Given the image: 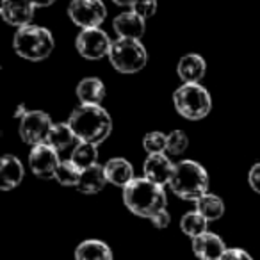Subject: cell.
<instances>
[{"instance_id":"484cf974","label":"cell","mask_w":260,"mask_h":260,"mask_svg":"<svg viewBox=\"0 0 260 260\" xmlns=\"http://www.w3.org/2000/svg\"><path fill=\"white\" fill-rule=\"evenodd\" d=\"M143 148L146 150L148 155H153V153H166L168 134H162V132H148V134L143 138Z\"/></svg>"},{"instance_id":"3957f363","label":"cell","mask_w":260,"mask_h":260,"mask_svg":"<svg viewBox=\"0 0 260 260\" xmlns=\"http://www.w3.org/2000/svg\"><path fill=\"white\" fill-rule=\"evenodd\" d=\"M170 187L178 198L196 202L209 192V173L194 160H180L175 164Z\"/></svg>"},{"instance_id":"d4e9b609","label":"cell","mask_w":260,"mask_h":260,"mask_svg":"<svg viewBox=\"0 0 260 260\" xmlns=\"http://www.w3.org/2000/svg\"><path fill=\"white\" fill-rule=\"evenodd\" d=\"M80 173L82 171L72 160H61L57 171H55V180L61 185H66V187H77L80 180Z\"/></svg>"},{"instance_id":"d6986e66","label":"cell","mask_w":260,"mask_h":260,"mask_svg":"<svg viewBox=\"0 0 260 260\" xmlns=\"http://www.w3.org/2000/svg\"><path fill=\"white\" fill-rule=\"evenodd\" d=\"M105 184H107V177H105L104 166L94 164L87 170H82L77 189L84 194H96L105 187Z\"/></svg>"},{"instance_id":"cb8c5ba5","label":"cell","mask_w":260,"mask_h":260,"mask_svg":"<svg viewBox=\"0 0 260 260\" xmlns=\"http://www.w3.org/2000/svg\"><path fill=\"white\" fill-rule=\"evenodd\" d=\"M207 224L209 221L205 219V216L198 212V210H191V212H185L180 219V230L185 235H189L191 239L198 237V235L205 234L207 232Z\"/></svg>"},{"instance_id":"7402d4cb","label":"cell","mask_w":260,"mask_h":260,"mask_svg":"<svg viewBox=\"0 0 260 260\" xmlns=\"http://www.w3.org/2000/svg\"><path fill=\"white\" fill-rule=\"evenodd\" d=\"M75 132L72 130L70 123H55L52 125L50 134L47 138V145H50L52 148H55L57 152L66 150L73 141H75Z\"/></svg>"},{"instance_id":"9a60e30c","label":"cell","mask_w":260,"mask_h":260,"mask_svg":"<svg viewBox=\"0 0 260 260\" xmlns=\"http://www.w3.org/2000/svg\"><path fill=\"white\" fill-rule=\"evenodd\" d=\"M112 29L118 32L119 38H130V40H139L145 34L146 23L145 18L136 15L134 11L121 13L114 18L112 22Z\"/></svg>"},{"instance_id":"5b68a950","label":"cell","mask_w":260,"mask_h":260,"mask_svg":"<svg viewBox=\"0 0 260 260\" xmlns=\"http://www.w3.org/2000/svg\"><path fill=\"white\" fill-rule=\"evenodd\" d=\"M173 102L178 114L189 121L203 119L212 109V98L200 82L182 84L173 93Z\"/></svg>"},{"instance_id":"9c48e42d","label":"cell","mask_w":260,"mask_h":260,"mask_svg":"<svg viewBox=\"0 0 260 260\" xmlns=\"http://www.w3.org/2000/svg\"><path fill=\"white\" fill-rule=\"evenodd\" d=\"M75 47L79 50V54L87 61H98V59L109 57L111 52L112 41L109 40V36L100 29H82V32L77 36Z\"/></svg>"},{"instance_id":"836d02e7","label":"cell","mask_w":260,"mask_h":260,"mask_svg":"<svg viewBox=\"0 0 260 260\" xmlns=\"http://www.w3.org/2000/svg\"><path fill=\"white\" fill-rule=\"evenodd\" d=\"M112 2L118 6H130V8H132V4H134L136 0H112Z\"/></svg>"},{"instance_id":"d6a6232c","label":"cell","mask_w":260,"mask_h":260,"mask_svg":"<svg viewBox=\"0 0 260 260\" xmlns=\"http://www.w3.org/2000/svg\"><path fill=\"white\" fill-rule=\"evenodd\" d=\"M27 112H29V111H27V109H25V105H23V104H20V105H18V107H16V109H15V118L22 119V118H23V116H25V114H27Z\"/></svg>"},{"instance_id":"83f0119b","label":"cell","mask_w":260,"mask_h":260,"mask_svg":"<svg viewBox=\"0 0 260 260\" xmlns=\"http://www.w3.org/2000/svg\"><path fill=\"white\" fill-rule=\"evenodd\" d=\"M132 11L141 18H150L157 13V0H136L132 4Z\"/></svg>"},{"instance_id":"30bf717a","label":"cell","mask_w":260,"mask_h":260,"mask_svg":"<svg viewBox=\"0 0 260 260\" xmlns=\"http://www.w3.org/2000/svg\"><path fill=\"white\" fill-rule=\"evenodd\" d=\"M59 164V152L55 148H52L47 143H41V145L32 146L29 153V166L30 171L36 175L38 178H43V180H50L55 178V171H57Z\"/></svg>"},{"instance_id":"ac0fdd59","label":"cell","mask_w":260,"mask_h":260,"mask_svg":"<svg viewBox=\"0 0 260 260\" xmlns=\"http://www.w3.org/2000/svg\"><path fill=\"white\" fill-rule=\"evenodd\" d=\"M77 98L80 104L100 105L105 98V86L96 77H86L77 86Z\"/></svg>"},{"instance_id":"f546056e","label":"cell","mask_w":260,"mask_h":260,"mask_svg":"<svg viewBox=\"0 0 260 260\" xmlns=\"http://www.w3.org/2000/svg\"><path fill=\"white\" fill-rule=\"evenodd\" d=\"M248 182H249V187L260 194V162H256L255 166L249 170Z\"/></svg>"},{"instance_id":"1f68e13d","label":"cell","mask_w":260,"mask_h":260,"mask_svg":"<svg viewBox=\"0 0 260 260\" xmlns=\"http://www.w3.org/2000/svg\"><path fill=\"white\" fill-rule=\"evenodd\" d=\"M36 8H48V6H52L55 2V0H30Z\"/></svg>"},{"instance_id":"7a4b0ae2","label":"cell","mask_w":260,"mask_h":260,"mask_svg":"<svg viewBox=\"0 0 260 260\" xmlns=\"http://www.w3.org/2000/svg\"><path fill=\"white\" fill-rule=\"evenodd\" d=\"M68 123L75 132L77 141L93 143V145L104 143L112 130V119L102 105L80 104L72 111Z\"/></svg>"},{"instance_id":"277c9868","label":"cell","mask_w":260,"mask_h":260,"mask_svg":"<svg viewBox=\"0 0 260 260\" xmlns=\"http://www.w3.org/2000/svg\"><path fill=\"white\" fill-rule=\"evenodd\" d=\"M54 36L48 29L40 25L20 27L13 38V48L22 59L40 62L50 57L54 52Z\"/></svg>"},{"instance_id":"5bb4252c","label":"cell","mask_w":260,"mask_h":260,"mask_svg":"<svg viewBox=\"0 0 260 260\" xmlns=\"http://www.w3.org/2000/svg\"><path fill=\"white\" fill-rule=\"evenodd\" d=\"M23 164L20 162L18 157L4 155L0 160V189L2 191H11L16 189L23 180Z\"/></svg>"},{"instance_id":"f1b7e54d","label":"cell","mask_w":260,"mask_h":260,"mask_svg":"<svg viewBox=\"0 0 260 260\" xmlns=\"http://www.w3.org/2000/svg\"><path fill=\"white\" fill-rule=\"evenodd\" d=\"M219 260H253V258L242 248H226V251L223 253V256Z\"/></svg>"},{"instance_id":"7c38bea8","label":"cell","mask_w":260,"mask_h":260,"mask_svg":"<svg viewBox=\"0 0 260 260\" xmlns=\"http://www.w3.org/2000/svg\"><path fill=\"white\" fill-rule=\"evenodd\" d=\"M175 164L168 159L166 153H153L148 155V159L145 160L143 166V173L145 178L155 182L159 185H170V180L173 177Z\"/></svg>"},{"instance_id":"52a82bcc","label":"cell","mask_w":260,"mask_h":260,"mask_svg":"<svg viewBox=\"0 0 260 260\" xmlns=\"http://www.w3.org/2000/svg\"><path fill=\"white\" fill-rule=\"evenodd\" d=\"M68 16L80 29H96L105 22L107 8L102 0H72Z\"/></svg>"},{"instance_id":"603a6c76","label":"cell","mask_w":260,"mask_h":260,"mask_svg":"<svg viewBox=\"0 0 260 260\" xmlns=\"http://www.w3.org/2000/svg\"><path fill=\"white\" fill-rule=\"evenodd\" d=\"M196 210L202 216H205V219L209 221H217L223 217L224 214V203L219 196L216 194H203L200 200H196Z\"/></svg>"},{"instance_id":"4316f807","label":"cell","mask_w":260,"mask_h":260,"mask_svg":"<svg viewBox=\"0 0 260 260\" xmlns=\"http://www.w3.org/2000/svg\"><path fill=\"white\" fill-rule=\"evenodd\" d=\"M189 145V139L187 136L182 132V130H171L170 134H168V153L171 155H180L187 150Z\"/></svg>"},{"instance_id":"ba28073f","label":"cell","mask_w":260,"mask_h":260,"mask_svg":"<svg viewBox=\"0 0 260 260\" xmlns=\"http://www.w3.org/2000/svg\"><path fill=\"white\" fill-rule=\"evenodd\" d=\"M52 119L43 111H29L20 119V138L25 145L36 146L41 143H47V138L50 134Z\"/></svg>"},{"instance_id":"8fae6325","label":"cell","mask_w":260,"mask_h":260,"mask_svg":"<svg viewBox=\"0 0 260 260\" xmlns=\"http://www.w3.org/2000/svg\"><path fill=\"white\" fill-rule=\"evenodd\" d=\"M34 11L36 6L30 0H2L0 6V13L2 18L13 27H25L30 25L34 18Z\"/></svg>"},{"instance_id":"6da1fadb","label":"cell","mask_w":260,"mask_h":260,"mask_svg":"<svg viewBox=\"0 0 260 260\" xmlns=\"http://www.w3.org/2000/svg\"><path fill=\"white\" fill-rule=\"evenodd\" d=\"M123 203L134 216L152 219L160 210L166 209L168 196L164 185L143 177L134 178L126 187H123Z\"/></svg>"},{"instance_id":"ffe728a7","label":"cell","mask_w":260,"mask_h":260,"mask_svg":"<svg viewBox=\"0 0 260 260\" xmlns=\"http://www.w3.org/2000/svg\"><path fill=\"white\" fill-rule=\"evenodd\" d=\"M75 260H114V256H112L111 248L104 241L87 239L77 246Z\"/></svg>"},{"instance_id":"e0dca14e","label":"cell","mask_w":260,"mask_h":260,"mask_svg":"<svg viewBox=\"0 0 260 260\" xmlns=\"http://www.w3.org/2000/svg\"><path fill=\"white\" fill-rule=\"evenodd\" d=\"M107 182L116 187H126L130 182L134 180V168L123 157H114L107 160L104 166Z\"/></svg>"},{"instance_id":"2e32d148","label":"cell","mask_w":260,"mask_h":260,"mask_svg":"<svg viewBox=\"0 0 260 260\" xmlns=\"http://www.w3.org/2000/svg\"><path fill=\"white\" fill-rule=\"evenodd\" d=\"M207 72V62L200 54H187L178 61L177 73L184 84H194L203 79Z\"/></svg>"},{"instance_id":"8992f818","label":"cell","mask_w":260,"mask_h":260,"mask_svg":"<svg viewBox=\"0 0 260 260\" xmlns=\"http://www.w3.org/2000/svg\"><path fill=\"white\" fill-rule=\"evenodd\" d=\"M109 61L114 66L116 72L125 73V75H134L141 72L148 62V52L145 45L139 40H130V38H118L112 41L111 52H109Z\"/></svg>"},{"instance_id":"4dcf8cb0","label":"cell","mask_w":260,"mask_h":260,"mask_svg":"<svg viewBox=\"0 0 260 260\" xmlns=\"http://www.w3.org/2000/svg\"><path fill=\"white\" fill-rule=\"evenodd\" d=\"M150 221L153 223V226H157V228H160V230H162V228H166L168 224H170V214H168V210L164 209V210H160L157 216H153Z\"/></svg>"},{"instance_id":"4fadbf2b","label":"cell","mask_w":260,"mask_h":260,"mask_svg":"<svg viewBox=\"0 0 260 260\" xmlns=\"http://www.w3.org/2000/svg\"><path fill=\"white\" fill-rule=\"evenodd\" d=\"M224 251H226V246L223 239L212 232H205L192 239V253L200 260H219Z\"/></svg>"},{"instance_id":"44dd1931","label":"cell","mask_w":260,"mask_h":260,"mask_svg":"<svg viewBox=\"0 0 260 260\" xmlns=\"http://www.w3.org/2000/svg\"><path fill=\"white\" fill-rule=\"evenodd\" d=\"M70 160H72L80 171L94 166V164H98V145L79 141V145L73 148Z\"/></svg>"}]
</instances>
